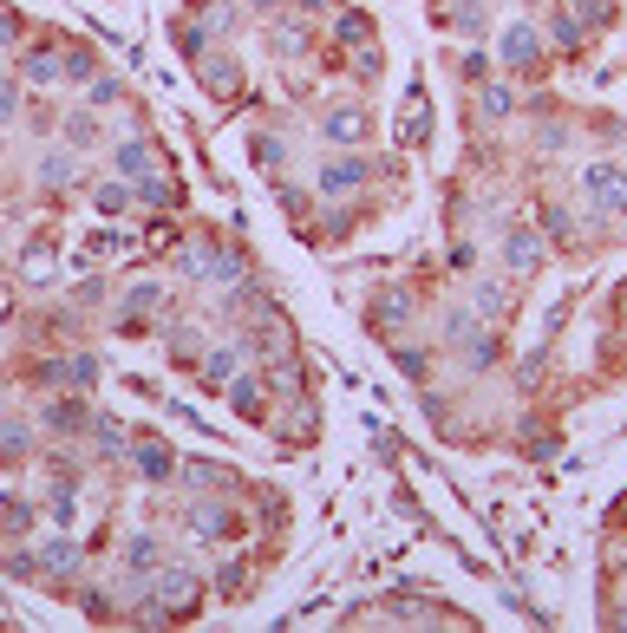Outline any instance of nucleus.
<instances>
[{"label":"nucleus","mask_w":627,"mask_h":633,"mask_svg":"<svg viewBox=\"0 0 627 633\" xmlns=\"http://www.w3.org/2000/svg\"><path fill=\"white\" fill-rule=\"evenodd\" d=\"M229 366H235V353H229V346L203 360V385H209V392H223V385H229Z\"/></svg>","instance_id":"obj_11"},{"label":"nucleus","mask_w":627,"mask_h":633,"mask_svg":"<svg viewBox=\"0 0 627 633\" xmlns=\"http://www.w3.org/2000/svg\"><path fill=\"white\" fill-rule=\"evenodd\" d=\"M183 477L197 483V490H216V483H223V463H209V457H189V463H183Z\"/></svg>","instance_id":"obj_14"},{"label":"nucleus","mask_w":627,"mask_h":633,"mask_svg":"<svg viewBox=\"0 0 627 633\" xmlns=\"http://www.w3.org/2000/svg\"><path fill=\"white\" fill-rule=\"evenodd\" d=\"M171 471H177V463H171V451L144 437V445H138V477H151V483H171Z\"/></svg>","instance_id":"obj_5"},{"label":"nucleus","mask_w":627,"mask_h":633,"mask_svg":"<svg viewBox=\"0 0 627 633\" xmlns=\"http://www.w3.org/2000/svg\"><path fill=\"white\" fill-rule=\"evenodd\" d=\"M457 72H465V78H471V86H477V78L490 72V60H484V52H465V60H457Z\"/></svg>","instance_id":"obj_23"},{"label":"nucleus","mask_w":627,"mask_h":633,"mask_svg":"<svg viewBox=\"0 0 627 633\" xmlns=\"http://www.w3.org/2000/svg\"><path fill=\"white\" fill-rule=\"evenodd\" d=\"M451 268H457V274L477 268V249H471V242H451Z\"/></svg>","instance_id":"obj_22"},{"label":"nucleus","mask_w":627,"mask_h":633,"mask_svg":"<svg viewBox=\"0 0 627 633\" xmlns=\"http://www.w3.org/2000/svg\"><path fill=\"white\" fill-rule=\"evenodd\" d=\"M614 300H621V314H627V281H621V294H614Z\"/></svg>","instance_id":"obj_27"},{"label":"nucleus","mask_w":627,"mask_h":633,"mask_svg":"<svg viewBox=\"0 0 627 633\" xmlns=\"http://www.w3.org/2000/svg\"><path fill=\"white\" fill-rule=\"evenodd\" d=\"M366 177V157H340V163H327L320 170V189H353Z\"/></svg>","instance_id":"obj_6"},{"label":"nucleus","mask_w":627,"mask_h":633,"mask_svg":"<svg viewBox=\"0 0 627 633\" xmlns=\"http://www.w3.org/2000/svg\"><path fill=\"white\" fill-rule=\"evenodd\" d=\"M7 112H14V86L0 78V118H7Z\"/></svg>","instance_id":"obj_26"},{"label":"nucleus","mask_w":627,"mask_h":633,"mask_svg":"<svg viewBox=\"0 0 627 633\" xmlns=\"http://www.w3.org/2000/svg\"><path fill=\"white\" fill-rule=\"evenodd\" d=\"M144 163H151V151H144V144H124V151H118V170H124V177H138Z\"/></svg>","instance_id":"obj_18"},{"label":"nucleus","mask_w":627,"mask_h":633,"mask_svg":"<svg viewBox=\"0 0 627 633\" xmlns=\"http://www.w3.org/2000/svg\"><path fill=\"white\" fill-rule=\"evenodd\" d=\"M542 229H549L556 242H568V216H562L556 203H542Z\"/></svg>","instance_id":"obj_20"},{"label":"nucleus","mask_w":627,"mask_h":633,"mask_svg":"<svg viewBox=\"0 0 627 633\" xmlns=\"http://www.w3.org/2000/svg\"><path fill=\"white\" fill-rule=\"evenodd\" d=\"M46 425L52 431H78V425H86V405H78V399H52L46 405Z\"/></svg>","instance_id":"obj_7"},{"label":"nucleus","mask_w":627,"mask_h":633,"mask_svg":"<svg viewBox=\"0 0 627 633\" xmlns=\"http://www.w3.org/2000/svg\"><path fill=\"white\" fill-rule=\"evenodd\" d=\"M503 60H510L516 72H530V66L542 60V40L530 33V26H510V33H503Z\"/></svg>","instance_id":"obj_3"},{"label":"nucleus","mask_w":627,"mask_h":633,"mask_svg":"<svg viewBox=\"0 0 627 633\" xmlns=\"http://www.w3.org/2000/svg\"><path fill=\"white\" fill-rule=\"evenodd\" d=\"M229 399H235V411H242L249 425H262V411H268V399H262V379H235V385H229Z\"/></svg>","instance_id":"obj_4"},{"label":"nucleus","mask_w":627,"mask_h":633,"mask_svg":"<svg viewBox=\"0 0 627 633\" xmlns=\"http://www.w3.org/2000/svg\"><path fill=\"white\" fill-rule=\"evenodd\" d=\"M124 555H131V568H151V562H157V542H151V536H138V542L124 548Z\"/></svg>","instance_id":"obj_19"},{"label":"nucleus","mask_w":627,"mask_h":633,"mask_svg":"<svg viewBox=\"0 0 627 633\" xmlns=\"http://www.w3.org/2000/svg\"><path fill=\"white\" fill-rule=\"evenodd\" d=\"M503 112H510V92L490 86V92H484V118H503Z\"/></svg>","instance_id":"obj_21"},{"label":"nucleus","mask_w":627,"mask_h":633,"mask_svg":"<svg viewBox=\"0 0 627 633\" xmlns=\"http://www.w3.org/2000/svg\"><path fill=\"white\" fill-rule=\"evenodd\" d=\"M327 137H366V112H327Z\"/></svg>","instance_id":"obj_10"},{"label":"nucleus","mask_w":627,"mask_h":633,"mask_svg":"<svg viewBox=\"0 0 627 633\" xmlns=\"http://www.w3.org/2000/svg\"><path fill=\"white\" fill-rule=\"evenodd\" d=\"M92 209H98V216H124V189H118V183H105L98 197H92Z\"/></svg>","instance_id":"obj_17"},{"label":"nucleus","mask_w":627,"mask_h":633,"mask_svg":"<svg viewBox=\"0 0 627 633\" xmlns=\"http://www.w3.org/2000/svg\"><path fill=\"white\" fill-rule=\"evenodd\" d=\"M582 14H588L595 26H608V20H614V0H582Z\"/></svg>","instance_id":"obj_24"},{"label":"nucleus","mask_w":627,"mask_h":633,"mask_svg":"<svg viewBox=\"0 0 627 633\" xmlns=\"http://www.w3.org/2000/svg\"><path fill=\"white\" fill-rule=\"evenodd\" d=\"M249 151H255V163H268V170H281V157H288V151H281V137H262V131H255V144H249Z\"/></svg>","instance_id":"obj_15"},{"label":"nucleus","mask_w":627,"mask_h":633,"mask_svg":"<svg viewBox=\"0 0 627 633\" xmlns=\"http://www.w3.org/2000/svg\"><path fill=\"white\" fill-rule=\"evenodd\" d=\"M40 177H46V183H66V177H72V163H66V157H46V170H40Z\"/></svg>","instance_id":"obj_25"},{"label":"nucleus","mask_w":627,"mask_h":633,"mask_svg":"<svg viewBox=\"0 0 627 633\" xmlns=\"http://www.w3.org/2000/svg\"><path fill=\"white\" fill-rule=\"evenodd\" d=\"M503 268H510V274H536V268H542V242H536L530 229H510V235H503Z\"/></svg>","instance_id":"obj_1"},{"label":"nucleus","mask_w":627,"mask_h":633,"mask_svg":"<svg viewBox=\"0 0 627 633\" xmlns=\"http://www.w3.org/2000/svg\"><path fill=\"white\" fill-rule=\"evenodd\" d=\"M0 529H7V536H26V529H33V503H26V497H7V503H0Z\"/></svg>","instance_id":"obj_8"},{"label":"nucleus","mask_w":627,"mask_h":633,"mask_svg":"<svg viewBox=\"0 0 627 633\" xmlns=\"http://www.w3.org/2000/svg\"><path fill=\"white\" fill-rule=\"evenodd\" d=\"M242 529H249V522H242V509H229V503H216V509L203 503V509H197V536H216V542H235Z\"/></svg>","instance_id":"obj_2"},{"label":"nucleus","mask_w":627,"mask_h":633,"mask_svg":"<svg viewBox=\"0 0 627 633\" xmlns=\"http://www.w3.org/2000/svg\"><path fill=\"white\" fill-rule=\"evenodd\" d=\"M614 516H621V522H627V497H621V503H614Z\"/></svg>","instance_id":"obj_28"},{"label":"nucleus","mask_w":627,"mask_h":633,"mask_svg":"<svg viewBox=\"0 0 627 633\" xmlns=\"http://www.w3.org/2000/svg\"><path fill=\"white\" fill-rule=\"evenodd\" d=\"M399 372L425 385V379H431V346H399Z\"/></svg>","instance_id":"obj_9"},{"label":"nucleus","mask_w":627,"mask_h":633,"mask_svg":"<svg viewBox=\"0 0 627 633\" xmlns=\"http://www.w3.org/2000/svg\"><path fill=\"white\" fill-rule=\"evenodd\" d=\"M40 562H46V574H72V568H78V548H72V542H46Z\"/></svg>","instance_id":"obj_12"},{"label":"nucleus","mask_w":627,"mask_h":633,"mask_svg":"<svg viewBox=\"0 0 627 633\" xmlns=\"http://www.w3.org/2000/svg\"><path fill=\"white\" fill-rule=\"evenodd\" d=\"M66 379H72V385H98V360H92V353H78V360H66Z\"/></svg>","instance_id":"obj_16"},{"label":"nucleus","mask_w":627,"mask_h":633,"mask_svg":"<svg viewBox=\"0 0 627 633\" xmlns=\"http://www.w3.org/2000/svg\"><path fill=\"white\" fill-rule=\"evenodd\" d=\"M465 360H471L477 372H490V366H497V340H490V334H471V340H465Z\"/></svg>","instance_id":"obj_13"}]
</instances>
